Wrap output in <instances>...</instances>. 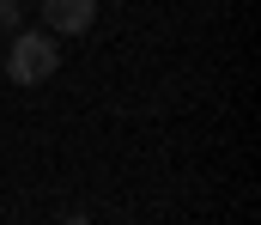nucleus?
<instances>
[{"mask_svg":"<svg viewBox=\"0 0 261 225\" xmlns=\"http://www.w3.org/2000/svg\"><path fill=\"white\" fill-rule=\"evenodd\" d=\"M61 67V43H55V31H12V49H6V79L12 85H43V79H55Z\"/></svg>","mask_w":261,"mask_h":225,"instance_id":"1","label":"nucleus"},{"mask_svg":"<svg viewBox=\"0 0 261 225\" xmlns=\"http://www.w3.org/2000/svg\"><path fill=\"white\" fill-rule=\"evenodd\" d=\"M97 24V0H43V31L55 37H85Z\"/></svg>","mask_w":261,"mask_h":225,"instance_id":"2","label":"nucleus"},{"mask_svg":"<svg viewBox=\"0 0 261 225\" xmlns=\"http://www.w3.org/2000/svg\"><path fill=\"white\" fill-rule=\"evenodd\" d=\"M24 24V12H18V0H0V37H12Z\"/></svg>","mask_w":261,"mask_h":225,"instance_id":"3","label":"nucleus"}]
</instances>
